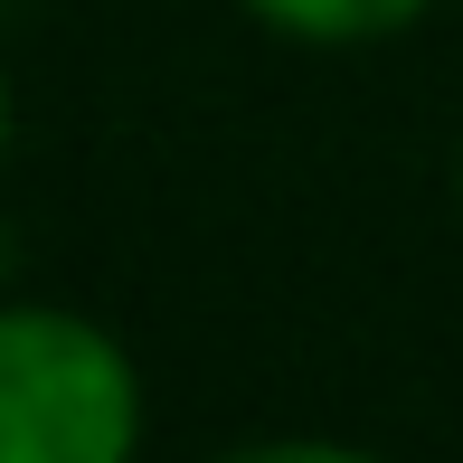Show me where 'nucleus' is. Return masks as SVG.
<instances>
[{
	"mask_svg": "<svg viewBox=\"0 0 463 463\" xmlns=\"http://www.w3.org/2000/svg\"><path fill=\"white\" fill-rule=\"evenodd\" d=\"M142 445V369L95 312L0 293V463H123Z\"/></svg>",
	"mask_w": 463,
	"mask_h": 463,
	"instance_id": "obj_1",
	"label": "nucleus"
},
{
	"mask_svg": "<svg viewBox=\"0 0 463 463\" xmlns=\"http://www.w3.org/2000/svg\"><path fill=\"white\" fill-rule=\"evenodd\" d=\"M0 275H10V237H0Z\"/></svg>",
	"mask_w": 463,
	"mask_h": 463,
	"instance_id": "obj_5",
	"label": "nucleus"
},
{
	"mask_svg": "<svg viewBox=\"0 0 463 463\" xmlns=\"http://www.w3.org/2000/svg\"><path fill=\"white\" fill-rule=\"evenodd\" d=\"M454 208H463V161H454Z\"/></svg>",
	"mask_w": 463,
	"mask_h": 463,
	"instance_id": "obj_4",
	"label": "nucleus"
},
{
	"mask_svg": "<svg viewBox=\"0 0 463 463\" xmlns=\"http://www.w3.org/2000/svg\"><path fill=\"white\" fill-rule=\"evenodd\" d=\"M237 10L293 48H378V38H407L435 0H237Z\"/></svg>",
	"mask_w": 463,
	"mask_h": 463,
	"instance_id": "obj_2",
	"label": "nucleus"
},
{
	"mask_svg": "<svg viewBox=\"0 0 463 463\" xmlns=\"http://www.w3.org/2000/svg\"><path fill=\"white\" fill-rule=\"evenodd\" d=\"M10 133H19V104H10V76H0V161H10Z\"/></svg>",
	"mask_w": 463,
	"mask_h": 463,
	"instance_id": "obj_3",
	"label": "nucleus"
}]
</instances>
